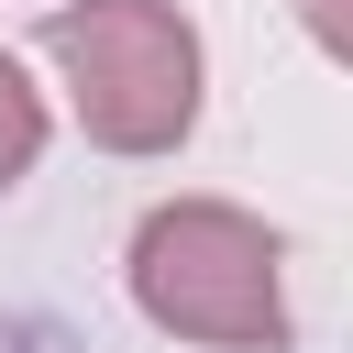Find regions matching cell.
Returning <instances> with one entry per match:
<instances>
[{
	"mask_svg": "<svg viewBox=\"0 0 353 353\" xmlns=\"http://www.w3.org/2000/svg\"><path fill=\"white\" fill-rule=\"evenodd\" d=\"M33 44L99 154H176L199 132L210 55L176 0H55L33 22Z\"/></svg>",
	"mask_w": 353,
	"mask_h": 353,
	"instance_id": "obj_1",
	"label": "cell"
},
{
	"mask_svg": "<svg viewBox=\"0 0 353 353\" xmlns=\"http://www.w3.org/2000/svg\"><path fill=\"white\" fill-rule=\"evenodd\" d=\"M132 309L176 342H210V353H276L298 320H287V243L276 221H254L243 199H154L132 221Z\"/></svg>",
	"mask_w": 353,
	"mask_h": 353,
	"instance_id": "obj_2",
	"label": "cell"
},
{
	"mask_svg": "<svg viewBox=\"0 0 353 353\" xmlns=\"http://www.w3.org/2000/svg\"><path fill=\"white\" fill-rule=\"evenodd\" d=\"M44 132H55V110H44V88H33V66L0 44V188H22L33 165H44Z\"/></svg>",
	"mask_w": 353,
	"mask_h": 353,
	"instance_id": "obj_3",
	"label": "cell"
},
{
	"mask_svg": "<svg viewBox=\"0 0 353 353\" xmlns=\"http://www.w3.org/2000/svg\"><path fill=\"white\" fill-rule=\"evenodd\" d=\"M298 11H309V44H320V55H353V22H342V0H298Z\"/></svg>",
	"mask_w": 353,
	"mask_h": 353,
	"instance_id": "obj_4",
	"label": "cell"
}]
</instances>
